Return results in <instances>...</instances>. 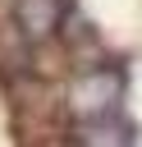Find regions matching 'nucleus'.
<instances>
[{
    "mask_svg": "<svg viewBox=\"0 0 142 147\" xmlns=\"http://www.w3.org/2000/svg\"><path fill=\"white\" fill-rule=\"evenodd\" d=\"M119 92H124V74L110 69V64H92V69H82V74L73 78L69 101H73V110L82 115V124H92V119H110Z\"/></svg>",
    "mask_w": 142,
    "mask_h": 147,
    "instance_id": "obj_1",
    "label": "nucleus"
},
{
    "mask_svg": "<svg viewBox=\"0 0 142 147\" xmlns=\"http://www.w3.org/2000/svg\"><path fill=\"white\" fill-rule=\"evenodd\" d=\"M18 28L32 41L55 37L64 28V0H18Z\"/></svg>",
    "mask_w": 142,
    "mask_h": 147,
    "instance_id": "obj_2",
    "label": "nucleus"
}]
</instances>
